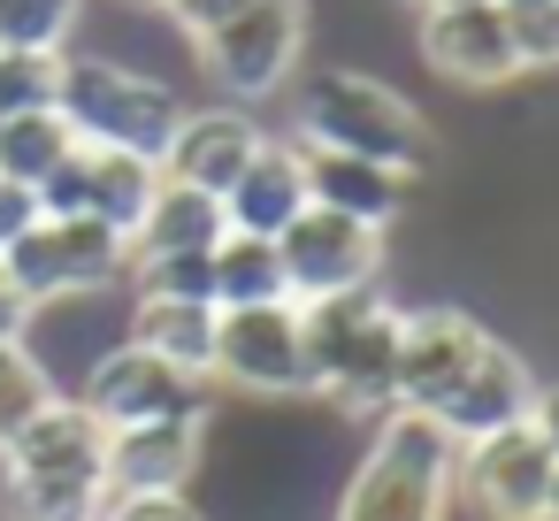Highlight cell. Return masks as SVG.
<instances>
[{
    "label": "cell",
    "instance_id": "cell-1",
    "mask_svg": "<svg viewBox=\"0 0 559 521\" xmlns=\"http://www.w3.org/2000/svg\"><path fill=\"white\" fill-rule=\"evenodd\" d=\"M399 322L406 307H391L376 284L299 299L307 399H330L337 414H391L399 406Z\"/></svg>",
    "mask_w": 559,
    "mask_h": 521
},
{
    "label": "cell",
    "instance_id": "cell-2",
    "mask_svg": "<svg viewBox=\"0 0 559 521\" xmlns=\"http://www.w3.org/2000/svg\"><path fill=\"white\" fill-rule=\"evenodd\" d=\"M299 146H330V154H360L391 177H421L437 162V131L421 123V108L368 78V70H322L307 93H299Z\"/></svg>",
    "mask_w": 559,
    "mask_h": 521
},
{
    "label": "cell",
    "instance_id": "cell-3",
    "mask_svg": "<svg viewBox=\"0 0 559 521\" xmlns=\"http://www.w3.org/2000/svg\"><path fill=\"white\" fill-rule=\"evenodd\" d=\"M452 467H460L452 429L421 406H391L376 414V445L360 452L337 498V521H444Z\"/></svg>",
    "mask_w": 559,
    "mask_h": 521
},
{
    "label": "cell",
    "instance_id": "cell-4",
    "mask_svg": "<svg viewBox=\"0 0 559 521\" xmlns=\"http://www.w3.org/2000/svg\"><path fill=\"white\" fill-rule=\"evenodd\" d=\"M62 123L78 131V146H123V154H146L162 162L169 131L185 123V100L146 78V70H123L108 55H62Z\"/></svg>",
    "mask_w": 559,
    "mask_h": 521
},
{
    "label": "cell",
    "instance_id": "cell-5",
    "mask_svg": "<svg viewBox=\"0 0 559 521\" xmlns=\"http://www.w3.org/2000/svg\"><path fill=\"white\" fill-rule=\"evenodd\" d=\"M0 269L24 292V307H55V299H85L131 276V238L93 215H39L16 246H0Z\"/></svg>",
    "mask_w": 559,
    "mask_h": 521
},
{
    "label": "cell",
    "instance_id": "cell-6",
    "mask_svg": "<svg viewBox=\"0 0 559 521\" xmlns=\"http://www.w3.org/2000/svg\"><path fill=\"white\" fill-rule=\"evenodd\" d=\"M192 55L230 100H269L276 85H292V70L307 55V0H253L223 32L192 39Z\"/></svg>",
    "mask_w": 559,
    "mask_h": 521
},
{
    "label": "cell",
    "instance_id": "cell-7",
    "mask_svg": "<svg viewBox=\"0 0 559 521\" xmlns=\"http://www.w3.org/2000/svg\"><path fill=\"white\" fill-rule=\"evenodd\" d=\"M207 376L253 391V399H307V338H299V299L269 307H223L215 315V360Z\"/></svg>",
    "mask_w": 559,
    "mask_h": 521
},
{
    "label": "cell",
    "instance_id": "cell-8",
    "mask_svg": "<svg viewBox=\"0 0 559 521\" xmlns=\"http://www.w3.org/2000/svg\"><path fill=\"white\" fill-rule=\"evenodd\" d=\"M551 445L513 422V429H490L475 445H460V467H452V490L467 498L475 521H544V483H551Z\"/></svg>",
    "mask_w": 559,
    "mask_h": 521
},
{
    "label": "cell",
    "instance_id": "cell-9",
    "mask_svg": "<svg viewBox=\"0 0 559 521\" xmlns=\"http://www.w3.org/2000/svg\"><path fill=\"white\" fill-rule=\"evenodd\" d=\"M421 62L467 93H498L521 78L498 0H421Z\"/></svg>",
    "mask_w": 559,
    "mask_h": 521
},
{
    "label": "cell",
    "instance_id": "cell-10",
    "mask_svg": "<svg viewBox=\"0 0 559 521\" xmlns=\"http://www.w3.org/2000/svg\"><path fill=\"white\" fill-rule=\"evenodd\" d=\"M85 414L100 429H139V422H162V414H207V376H185V368H169V360H154L123 338L116 353L93 360Z\"/></svg>",
    "mask_w": 559,
    "mask_h": 521
},
{
    "label": "cell",
    "instance_id": "cell-11",
    "mask_svg": "<svg viewBox=\"0 0 559 521\" xmlns=\"http://www.w3.org/2000/svg\"><path fill=\"white\" fill-rule=\"evenodd\" d=\"M276 261H284L292 299L360 292V284H376V269H383V230H368V223H353V215H330V208H307V215L276 238Z\"/></svg>",
    "mask_w": 559,
    "mask_h": 521
},
{
    "label": "cell",
    "instance_id": "cell-12",
    "mask_svg": "<svg viewBox=\"0 0 559 521\" xmlns=\"http://www.w3.org/2000/svg\"><path fill=\"white\" fill-rule=\"evenodd\" d=\"M483 345H490V330L467 307H414L399 322V406L437 414L467 383V368L483 360Z\"/></svg>",
    "mask_w": 559,
    "mask_h": 521
},
{
    "label": "cell",
    "instance_id": "cell-13",
    "mask_svg": "<svg viewBox=\"0 0 559 521\" xmlns=\"http://www.w3.org/2000/svg\"><path fill=\"white\" fill-rule=\"evenodd\" d=\"M100 452H108V429L85 414V399H62L55 391L9 445H0V467L24 475V483H93L100 475Z\"/></svg>",
    "mask_w": 559,
    "mask_h": 521
},
{
    "label": "cell",
    "instance_id": "cell-14",
    "mask_svg": "<svg viewBox=\"0 0 559 521\" xmlns=\"http://www.w3.org/2000/svg\"><path fill=\"white\" fill-rule=\"evenodd\" d=\"M261 123L246 116V108H185V123L169 131V146H162V177L169 185H192V192H207V200H223L230 185H238V169L261 154Z\"/></svg>",
    "mask_w": 559,
    "mask_h": 521
},
{
    "label": "cell",
    "instance_id": "cell-15",
    "mask_svg": "<svg viewBox=\"0 0 559 521\" xmlns=\"http://www.w3.org/2000/svg\"><path fill=\"white\" fill-rule=\"evenodd\" d=\"M207 452V414H162L139 429H108L100 475L108 490H185Z\"/></svg>",
    "mask_w": 559,
    "mask_h": 521
},
{
    "label": "cell",
    "instance_id": "cell-16",
    "mask_svg": "<svg viewBox=\"0 0 559 521\" xmlns=\"http://www.w3.org/2000/svg\"><path fill=\"white\" fill-rule=\"evenodd\" d=\"M528 399H536V376H528V360L513 353V345H483V360L467 368V383L437 406V422L452 429V445H475V437H490V429H513V422H528Z\"/></svg>",
    "mask_w": 559,
    "mask_h": 521
},
{
    "label": "cell",
    "instance_id": "cell-17",
    "mask_svg": "<svg viewBox=\"0 0 559 521\" xmlns=\"http://www.w3.org/2000/svg\"><path fill=\"white\" fill-rule=\"evenodd\" d=\"M307 215V169L292 139H261V154L238 169V185L223 192V223L253 230V238H284Z\"/></svg>",
    "mask_w": 559,
    "mask_h": 521
},
{
    "label": "cell",
    "instance_id": "cell-18",
    "mask_svg": "<svg viewBox=\"0 0 559 521\" xmlns=\"http://www.w3.org/2000/svg\"><path fill=\"white\" fill-rule=\"evenodd\" d=\"M299 146V139H292ZM299 169H307V208H330V215H353L368 230H383L406 200V177L360 162V154H330V146H299Z\"/></svg>",
    "mask_w": 559,
    "mask_h": 521
},
{
    "label": "cell",
    "instance_id": "cell-19",
    "mask_svg": "<svg viewBox=\"0 0 559 521\" xmlns=\"http://www.w3.org/2000/svg\"><path fill=\"white\" fill-rule=\"evenodd\" d=\"M78 192H85V215L108 223V230H139L146 200L162 192V162L146 154H123V146H78Z\"/></svg>",
    "mask_w": 559,
    "mask_h": 521
},
{
    "label": "cell",
    "instance_id": "cell-20",
    "mask_svg": "<svg viewBox=\"0 0 559 521\" xmlns=\"http://www.w3.org/2000/svg\"><path fill=\"white\" fill-rule=\"evenodd\" d=\"M230 223H223V200H207V192H192V185H169L162 177V192L146 200V215H139V230H131V261H162V253H215V238H223Z\"/></svg>",
    "mask_w": 559,
    "mask_h": 521
},
{
    "label": "cell",
    "instance_id": "cell-21",
    "mask_svg": "<svg viewBox=\"0 0 559 521\" xmlns=\"http://www.w3.org/2000/svg\"><path fill=\"white\" fill-rule=\"evenodd\" d=\"M215 315L223 307H207V299H139L131 307V345L154 353V360H169V368H185V376H207V360H215Z\"/></svg>",
    "mask_w": 559,
    "mask_h": 521
},
{
    "label": "cell",
    "instance_id": "cell-22",
    "mask_svg": "<svg viewBox=\"0 0 559 521\" xmlns=\"http://www.w3.org/2000/svg\"><path fill=\"white\" fill-rule=\"evenodd\" d=\"M207 261H215V307H269V299H292L284 261H276V238L223 230Z\"/></svg>",
    "mask_w": 559,
    "mask_h": 521
},
{
    "label": "cell",
    "instance_id": "cell-23",
    "mask_svg": "<svg viewBox=\"0 0 559 521\" xmlns=\"http://www.w3.org/2000/svg\"><path fill=\"white\" fill-rule=\"evenodd\" d=\"M70 154H78V131L62 123V108L0 116V177H16V185H32V192H39Z\"/></svg>",
    "mask_w": 559,
    "mask_h": 521
},
{
    "label": "cell",
    "instance_id": "cell-24",
    "mask_svg": "<svg viewBox=\"0 0 559 521\" xmlns=\"http://www.w3.org/2000/svg\"><path fill=\"white\" fill-rule=\"evenodd\" d=\"M108 483H24V475H0V513L9 521H100Z\"/></svg>",
    "mask_w": 559,
    "mask_h": 521
},
{
    "label": "cell",
    "instance_id": "cell-25",
    "mask_svg": "<svg viewBox=\"0 0 559 521\" xmlns=\"http://www.w3.org/2000/svg\"><path fill=\"white\" fill-rule=\"evenodd\" d=\"M70 55V47H62ZM62 55L55 47H0V116H32L62 100Z\"/></svg>",
    "mask_w": 559,
    "mask_h": 521
},
{
    "label": "cell",
    "instance_id": "cell-26",
    "mask_svg": "<svg viewBox=\"0 0 559 521\" xmlns=\"http://www.w3.org/2000/svg\"><path fill=\"white\" fill-rule=\"evenodd\" d=\"M55 399V376H47V360L24 345V338H9L0 345V445H9L39 406Z\"/></svg>",
    "mask_w": 559,
    "mask_h": 521
},
{
    "label": "cell",
    "instance_id": "cell-27",
    "mask_svg": "<svg viewBox=\"0 0 559 521\" xmlns=\"http://www.w3.org/2000/svg\"><path fill=\"white\" fill-rule=\"evenodd\" d=\"M85 0H0V47H70Z\"/></svg>",
    "mask_w": 559,
    "mask_h": 521
},
{
    "label": "cell",
    "instance_id": "cell-28",
    "mask_svg": "<svg viewBox=\"0 0 559 521\" xmlns=\"http://www.w3.org/2000/svg\"><path fill=\"white\" fill-rule=\"evenodd\" d=\"M139 299H207L215 307V261L207 253H162V261H131Z\"/></svg>",
    "mask_w": 559,
    "mask_h": 521
},
{
    "label": "cell",
    "instance_id": "cell-29",
    "mask_svg": "<svg viewBox=\"0 0 559 521\" xmlns=\"http://www.w3.org/2000/svg\"><path fill=\"white\" fill-rule=\"evenodd\" d=\"M506 39L521 70H559V0H521L506 9Z\"/></svg>",
    "mask_w": 559,
    "mask_h": 521
},
{
    "label": "cell",
    "instance_id": "cell-30",
    "mask_svg": "<svg viewBox=\"0 0 559 521\" xmlns=\"http://www.w3.org/2000/svg\"><path fill=\"white\" fill-rule=\"evenodd\" d=\"M100 521H207L185 490H108Z\"/></svg>",
    "mask_w": 559,
    "mask_h": 521
},
{
    "label": "cell",
    "instance_id": "cell-31",
    "mask_svg": "<svg viewBox=\"0 0 559 521\" xmlns=\"http://www.w3.org/2000/svg\"><path fill=\"white\" fill-rule=\"evenodd\" d=\"M238 9H253V0H169L162 16H169V24H177L185 39H207V32H223V24H230Z\"/></svg>",
    "mask_w": 559,
    "mask_h": 521
},
{
    "label": "cell",
    "instance_id": "cell-32",
    "mask_svg": "<svg viewBox=\"0 0 559 521\" xmlns=\"http://www.w3.org/2000/svg\"><path fill=\"white\" fill-rule=\"evenodd\" d=\"M32 223H39V192L16 185V177H0V246H16Z\"/></svg>",
    "mask_w": 559,
    "mask_h": 521
},
{
    "label": "cell",
    "instance_id": "cell-33",
    "mask_svg": "<svg viewBox=\"0 0 559 521\" xmlns=\"http://www.w3.org/2000/svg\"><path fill=\"white\" fill-rule=\"evenodd\" d=\"M528 429L551 445V460H559V383H544L536 399H528Z\"/></svg>",
    "mask_w": 559,
    "mask_h": 521
},
{
    "label": "cell",
    "instance_id": "cell-34",
    "mask_svg": "<svg viewBox=\"0 0 559 521\" xmlns=\"http://www.w3.org/2000/svg\"><path fill=\"white\" fill-rule=\"evenodd\" d=\"M24 322H32V307H24V292L9 284V269H0V345L24 338Z\"/></svg>",
    "mask_w": 559,
    "mask_h": 521
},
{
    "label": "cell",
    "instance_id": "cell-35",
    "mask_svg": "<svg viewBox=\"0 0 559 521\" xmlns=\"http://www.w3.org/2000/svg\"><path fill=\"white\" fill-rule=\"evenodd\" d=\"M544 521H559V467H551V483H544Z\"/></svg>",
    "mask_w": 559,
    "mask_h": 521
},
{
    "label": "cell",
    "instance_id": "cell-36",
    "mask_svg": "<svg viewBox=\"0 0 559 521\" xmlns=\"http://www.w3.org/2000/svg\"><path fill=\"white\" fill-rule=\"evenodd\" d=\"M123 9H169V0H123Z\"/></svg>",
    "mask_w": 559,
    "mask_h": 521
},
{
    "label": "cell",
    "instance_id": "cell-37",
    "mask_svg": "<svg viewBox=\"0 0 559 521\" xmlns=\"http://www.w3.org/2000/svg\"><path fill=\"white\" fill-rule=\"evenodd\" d=\"M498 9H521V0H498Z\"/></svg>",
    "mask_w": 559,
    "mask_h": 521
}]
</instances>
